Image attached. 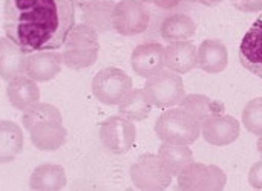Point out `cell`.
I'll list each match as a JSON object with an SVG mask.
<instances>
[{
    "instance_id": "1",
    "label": "cell",
    "mask_w": 262,
    "mask_h": 191,
    "mask_svg": "<svg viewBox=\"0 0 262 191\" xmlns=\"http://www.w3.org/2000/svg\"><path fill=\"white\" fill-rule=\"evenodd\" d=\"M74 0H5L2 28L26 54L57 51L75 26Z\"/></svg>"
},
{
    "instance_id": "2",
    "label": "cell",
    "mask_w": 262,
    "mask_h": 191,
    "mask_svg": "<svg viewBox=\"0 0 262 191\" xmlns=\"http://www.w3.org/2000/svg\"><path fill=\"white\" fill-rule=\"evenodd\" d=\"M100 52L98 32L86 23H78L69 32L63 55V64L72 70H81L91 67Z\"/></svg>"
},
{
    "instance_id": "3",
    "label": "cell",
    "mask_w": 262,
    "mask_h": 191,
    "mask_svg": "<svg viewBox=\"0 0 262 191\" xmlns=\"http://www.w3.org/2000/svg\"><path fill=\"white\" fill-rule=\"evenodd\" d=\"M155 133L161 142L192 146L201 136V124L178 106L167 109L157 118Z\"/></svg>"
},
{
    "instance_id": "4",
    "label": "cell",
    "mask_w": 262,
    "mask_h": 191,
    "mask_svg": "<svg viewBox=\"0 0 262 191\" xmlns=\"http://www.w3.org/2000/svg\"><path fill=\"white\" fill-rule=\"evenodd\" d=\"M143 89L150 104L158 109H170L173 106H180L186 97L181 75L169 69H163L161 72L146 78Z\"/></svg>"
},
{
    "instance_id": "5",
    "label": "cell",
    "mask_w": 262,
    "mask_h": 191,
    "mask_svg": "<svg viewBox=\"0 0 262 191\" xmlns=\"http://www.w3.org/2000/svg\"><path fill=\"white\" fill-rule=\"evenodd\" d=\"M94 97L104 106H118L134 89L132 78L120 67L107 66L95 74L91 83Z\"/></svg>"
},
{
    "instance_id": "6",
    "label": "cell",
    "mask_w": 262,
    "mask_h": 191,
    "mask_svg": "<svg viewBox=\"0 0 262 191\" xmlns=\"http://www.w3.org/2000/svg\"><path fill=\"white\" fill-rule=\"evenodd\" d=\"M129 176L135 188L143 191H161L172 182V173L158 155L144 153L129 169Z\"/></svg>"
},
{
    "instance_id": "7",
    "label": "cell",
    "mask_w": 262,
    "mask_h": 191,
    "mask_svg": "<svg viewBox=\"0 0 262 191\" xmlns=\"http://www.w3.org/2000/svg\"><path fill=\"white\" fill-rule=\"evenodd\" d=\"M178 188L183 191H223L227 176L223 169L213 164L190 162L178 176Z\"/></svg>"
},
{
    "instance_id": "8",
    "label": "cell",
    "mask_w": 262,
    "mask_h": 191,
    "mask_svg": "<svg viewBox=\"0 0 262 191\" xmlns=\"http://www.w3.org/2000/svg\"><path fill=\"white\" fill-rule=\"evenodd\" d=\"M98 138L107 152L114 155H124L134 147L137 141V129L134 121L118 113L106 118L100 124Z\"/></svg>"
},
{
    "instance_id": "9",
    "label": "cell",
    "mask_w": 262,
    "mask_h": 191,
    "mask_svg": "<svg viewBox=\"0 0 262 191\" xmlns=\"http://www.w3.org/2000/svg\"><path fill=\"white\" fill-rule=\"evenodd\" d=\"M112 23L120 35H138L149 28L150 11L143 0H120L114 8Z\"/></svg>"
},
{
    "instance_id": "10",
    "label": "cell",
    "mask_w": 262,
    "mask_h": 191,
    "mask_svg": "<svg viewBox=\"0 0 262 191\" xmlns=\"http://www.w3.org/2000/svg\"><path fill=\"white\" fill-rule=\"evenodd\" d=\"M241 135L239 121L227 113H218L201 124V136L215 147H226L238 141Z\"/></svg>"
},
{
    "instance_id": "11",
    "label": "cell",
    "mask_w": 262,
    "mask_h": 191,
    "mask_svg": "<svg viewBox=\"0 0 262 191\" xmlns=\"http://www.w3.org/2000/svg\"><path fill=\"white\" fill-rule=\"evenodd\" d=\"M130 66L141 78H149L166 69V47L158 41H144L132 51Z\"/></svg>"
},
{
    "instance_id": "12",
    "label": "cell",
    "mask_w": 262,
    "mask_h": 191,
    "mask_svg": "<svg viewBox=\"0 0 262 191\" xmlns=\"http://www.w3.org/2000/svg\"><path fill=\"white\" fill-rule=\"evenodd\" d=\"M63 66V55L57 51H37L26 55L25 75L37 83L54 80Z\"/></svg>"
},
{
    "instance_id": "13",
    "label": "cell",
    "mask_w": 262,
    "mask_h": 191,
    "mask_svg": "<svg viewBox=\"0 0 262 191\" xmlns=\"http://www.w3.org/2000/svg\"><path fill=\"white\" fill-rule=\"evenodd\" d=\"M239 60L249 72L262 80V12L243 37Z\"/></svg>"
},
{
    "instance_id": "14",
    "label": "cell",
    "mask_w": 262,
    "mask_h": 191,
    "mask_svg": "<svg viewBox=\"0 0 262 191\" xmlns=\"http://www.w3.org/2000/svg\"><path fill=\"white\" fill-rule=\"evenodd\" d=\"M6 98L9 104L20 112H25L31 106L40 101V87L38 83L29 78L28 75H17L8 81Z\"/></svg>"
},
{
    "instance_id": "15",
    "label": "cell",
    "mask_w": 262,
    "mask_h": 191,
    "mask_svg": "<svg viewBox=\"0 0 262 191\" xmlns=\"http://www.w3.org/2000/svg\"><path fill=\"white\" fill-rule=\"evenodd\" d=\"M198 67V46L190 40L167 43L166 46V69L180 75L192 72Z\"/></svg>"
},
{
    "instance_id": "16",
    "label": "cell",
    "mask_w": 262,
    "mask_h": 191,
    "mask_svg": "<svg viewBox=\"0 0 262 191\" xmlns=\"http://www.w3.org/2000/svg\"><path fill=\"white\" fill-rule=\"evenodd\" d=\"M229 66V49L218 38H206L198 46V67L207 74H221Z\"/></svg>"
},
{
    "instance_id": "17",
    "label": "cell",
    "mask_w": 262,
    "mask_h": 191,
    "mask_svg": "<svg viewBox=\"0 0 262 191\" xmlns=\"http://www.w3.org/2000/svg\"><path fill=\"white\" fill-rule=\"evenodd\" d=\"M26 55L18 44L3 35L0 38V78L9 81L17 75H23Z\"/></svg>"
},
{
    "instance_id": "18",
    "label": "cell",
    "mask_w": 262,
    "mask_h": 191,
    "mask_svg": "<svg viewBox=\"0 0 262 191\" xmlns=\"http://www.w3.org/2000/svg\"><path fill=\"white\" fill-rule=\"evenodd\" d=\"M66 184V170L58 164H40L29 176V188L32 191H60Z\"/></svg>"
},
{
    "instance_id": "19",
    "label": "cell",
    "mask_w": 262,
    "mask_h": 191,
    "mask_svg": "<svg viewBox=\"0 0 262 191\" xmlns=\"http://www.w3.org/2000/svg\"><path fill=\"white\" fill-rule=\"evenodd\" d=\"M31 144L40 152H55L68 139V130L63 123H46L29 132Z\"/></svg>"
},
{
    "instance_id": "20",
    "label": "cell",
    "mask_w": 262,
    "mask_h": 191,
    "mask_svg": "<svg viewBox=\"0 0 262 191\" xmlns=\"http://www.w3.org/2000/svg\"><path fill=\"white\" fill-rule=\"evenodd\" d=\"M114 8L115 3L112 0H97L81 8V20L98 34L114 31Z\"/></svg>"
},
{
    "instance_id": "21",
    "label": "cell",
    "mask_w": 262,
    "mask_h": 191,
    "mask_svg": "<svg viewBox=\"0 0 262 191\" xmlns=\"http://www.w3.org/2000/svg\"><path fill=\"white\" fill-rule=\"evenodd\" d=\"M196 32V23L186 14H170L160 25V35L167 43L190 40Z\"/></svg>"
},
{
    "instance_id": "22",
    "label": "cell",
    "mask_w": 262,
    "mask_h": 191,
    "mask_svg": "<svg viewBox=\"0 0 262 191\" xmlns=\"http://www.w3.org/2000/svg\"><path fill=\"white\" fill-rule=\"evenodd\" d=\"M23 150V132L21 129L9 120H2L0 123V161L2 164H9L18 158Z\"/></svg>"
},
{
    "instance_id": "23",
    "label": "cell",
    "mask_w": 262,
    "mask_h": 191,
    "mask_svg": "<svg viewBox=\"0 0 262 191\" xmlns=\"http://www.w3.org/2000/svg\"><path fill=\"white\" fill-rule=\"evenodd\" d=\"M180 107L189 112L200 124H203L207 118L224 113V104L220 101L212 100L207 95L203 93H189L183 98L180 103Z\"/></svg>"
},
{
    "instance_id": "24",
    "label": "cell",
    "mask_w": 262,
    "mask_h": 191,
    "mask_svg": "<svg viewBox=\"0 0 262 191\" xmlns=\"http://www.w3.org/2000/svg\"><path fill=\"white\" fill-rule=\"evenodd\" d=\"M157 155L172 173V176H178L190 162H193V152L190 150V146L163 142L158 147Z\"/></svg>"
},
{
    "instance_id": "25",
    "label": "cell",
    "mask_w": 262,
    "mask_h": 191,
    "mask_svg": "<svg viewBox=\"0 0 262 191\" xmlns=\"http://www.w3.org/2000/svg\"><path fill=\"white\" fill-rule=\"evenodd\" d=\"M152 107L144 89H132L118 104V113L134 123H140L149 118Z\"/></svg>"
},
{
    "instance_id": "26",
    "label": "cell",
    "mask_w": 262,
    "mask_h": 191,
    "mask_svg": "<svg viewBox=\"0 0 262 191\" xmlns=\"http://www.w3.org/2000/svg\"><path fill=\"white\" fill-rule=\"evenodd\" d=\"M46 123H63L61 112L54 104L49 103L38 101L29 109H26L21 115V124L28 132Z\"/></svg>"
},
{
    "instance_id": "27",
    "label": "cell",
    "mask_w": 262,
    "mask_h": 191,
    "mask_svg": "<svg viewBox=\"0 0 262 191\" xmlns=\"http://www.w3.org/2000/svg\"><path fill=\"white\" fill-rule=\"evenodd\" d=\"M243 126L252 135H262V97L250 100L243 109Z\"/></svg>"
},
{
    "instance_id": "28",
    "label": "cell",
    "mask_w": 262,
    "mask_h": 191,
    "mask_svg": "<svg viewBox=\"0 0 262 191\" xmlns=\"http://www.w3.org/2000/svg\"><path fill=\"white\" fill-rule=\"evenodd\" d=\"M249 184L255 190H262V159L255 162L249 170Z\"/></svg>"
},
{
    "instance_id": "29",
    "label": "cell",
    "mask_w": 262,
    "mask_h": 191,
    "mask_svg": "<svg viewBox=\"0 0 262 191\" xmlns=\"http://www.w3.org/2000/svg\"><path fill=\"white\" fill-rule=\"evenodd\" d=\"M232 5L243 12L262 11V0H232Z\"/></svg>"
},
{
    "instance_id": "30",
    "label": "cell",
    "mask_w": 262,
    "mask_h": 191,
    "mask_svg": "<svg viewBox=\"0 0 262 191\" xmlns=\"http://www.w3.org/2000/svg\"><path fill=\"white\" fill-rule=\"evenodd\" d=\"M183 0H152V3L160 8V9H164V11H169V9H173L177 8Z\"/></svg>"
},
{
    "instance_id": "31",
    "label": "cell",
    "mask_w": 262,
    "mask_h": 191,
    "mask_svg": "<svg viewBox=\"0 0 262 191\" xmlns=\"http://www.w3.org/2000/svg\"><path fill=\"white\" fill-rule=\"evenodd\" d=\"M94 2H97V0H74L75 6H80V8H84L86 5H89V3H94Z\"/></svg>"
},
{
    "instance_id": "32",
    "label": "cell",
    "mask_w": 262,
    "mask_h": 191,
    "mask_svg": "<svg viewBox=\"0 0 262 191\" xmlns=\"http://www.w3.org/2000/svg\"><path fill=\"white\" fill-rule=\"evenodd\" d=\"M223 0H200V3H203V5H206V6H216V5H220Z\"/></svg>"
},
{
    "instance_id": "33",
    "label": "cell",
    "mask_w": 262,
    "mask_h": 191,
    "mask_svg": "<svg viewBox=\"0 0 262 191\" xmlns=\"http://www.w3.org/2000/svg\"><path fill=\"white\" fill-rule=\"evenodd\" d=\"M256 149H258V153L261 155L262 158V135L258 136V141H256Z\"/></svg>"
},
{
    "instance_id": "34",
    "label": "cell",
    "mask_w": 262,
    "mask_h": 191,
    "mask_svg": "<svg viewBox=\"0 0 262 191\" xmlns=\"http://www.w3.org/2000/svg\"><path fill=\"white\" fill-rule=\"evenodd\" d=\"M190 2H198L200 3V0H190Z\"/></svg>"
},
{
    "instance_id": "35",
    "label": "cell",
    "mask_w": 262,
    "mask_h": 191,
    "mask_svg": "<svg viewBox=\"0 0 262 191\" xmlns=\"http://www.w3.org/2000/svg\"><path fill=\"white\" fill-rule=\"evenodd\" d=\"M143 2H152V0H143Z\"/></svg>"
}]
</instances>
